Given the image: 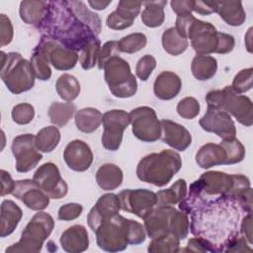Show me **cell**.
Listing matches in <instances>:
<instances>
[{
  "label": "cell",
  "instance_id": "cell-43",
  "mask_svg": "<svg viewBox=\"0 0 253 253\" xmlns=\"http://www.w3.org/2000/svg\"><path fill=\"white\" fill-rule=\"evenodd\" d=\"M100 49L101 45L99 39L90 42L87 45H85L82 48L79 54V62L83 69H91L98 63Z\"/></svg>",
  "mask_w": 253,
  "mask_h": 253
},
{
  "label": "cell",
  "instance_id": "cell-21",
  "mask_svg": "<svg viewBox=\"0 0 253 253\" xmlns=\"http://www.w3.org/2000/svg\"><path fill=\"white\" fill-rule=\"evenodd\" d=\"M120 210L121 204L118 195L108 193L101 196L87 215L89 227L94 232L105 219L119 213Z\"/></svg>",
  "mask_w": 253,
  "mask_h": 253
},
{
  "label": "cell",
  "instance_id": "cell-49",
  "mask_svg": "<svg viewBox=\"0 0 253 253\" xmlns=\"http://www.w3.org/2000/svg\"><path fill=\"white\" fill-rule=\"evenodd\" d=\"M82 211V205L77 203H68L59 208L57 212V218L63 221L73 220L81 215Z\"/></svg>",
  "mask_w": 253,
  "mask_h": 253
},
{
  "label": "cell",
  "instance_id": "cell-58",
  "mask_svg": "<svg viewBox=\"0 0 253 253\" xmlns=\"http://www.w3.org/2000/svg\"><path fill=\"white\" fill-rule=\"evenodd\" d=\"M112 3V1H107V2H104V1H88V4L91 6V8L95 9V10H104L106 9L110 4Z\"/></svg>",
  "mask_w": 253,
  "mask_h": 253
},
{
  "label": "cell",
  "instance_id": "cell-8",
  "mask_svg": "<svg viewBox=\"0 0 253 253\" xmlns=\"http://www.w3.org/2000/svg\"><path fill=\"white\" fill-rule=\"evenodd\" d=\"M103 70L105 81L115 97L129 98L136 93V78L131 73L128 62L120 55L107 60Z\"/></svg>",
  "mask_w": 253,
  "mask_h": 253
},
{
  "label": "cell",
  "instance_id": "cell-44",
  "mask_svg": "<svg viewBox=\"0 0 253 253\" xmlns=\"http://www.w3.org/2000/svg\"><path fill=\"white\" fill-rule=\"evenodd\" d=\"M170 233L178 237L180 240L185 239L190 231V221L188 214L181 211L175 210L170 219Z\"/></svg>",
  "mask_w": 253,
  "mask_h": 253
},
{
  "label": "cell",
  "instance_id": "cell-16",
  "mask_svg": "<svg viewBox=\"0 0 253 253\" xmlns=\"http://www.w3.org/2000/svg\"><path fill=\"white\" fill-rule=\"evenodd\" d=\"M33 180L50 199H61L68 192L66 182L62 179L57 166L52 162H46L41 165L36 170Z\"/></svg>",
  "mask_w": 253,
  "mask_h": 253
},
{
  "label": "cell",
  "instance_id": "cell-45",
  "mask_svg": "<svg viewBox=\"0 0 253 253\" xmlns=\"http://www.w3.org/2000/svg\"><path fill=\"white\" fill-rule=\"evenodd\" d=\"M176 110L183 119L192 120L200 113V103L194 97H185L179 101Z\"/></svg>",
  "mask_w": 253,
  "mask_h": 253
},
{
  "label": "cell",
  "instance_id": "cell-41",
  "mask_svg": "<svg viewBox=\"0 0 253 253\" xmlns=\"http://www.w3.org/2000/svg\"><path fill=\"white\" fill-rule=\"evenodd\" d=\"M147 43L146 36L142 33H132L118 42V47L121 52L134 53L145 47Z\"/></svg>",
  "mask_w": 253,
  "mask_h": 253
},
{
  "label": "cell",
  "instance_id": "cell-53",
  "mask_svg": "<svg viewBox=\"0 0 253 253\" xmlns=\"http://www.w3.org/2000/svg\"><path fill=\"white\" fill-rule=\"evenodd\" d=\"M179 251H192V252H211L210 244L200 238V237H194L191 238L188 241L187 247L185 249H179ZM178 251V252H179Z\"/></svg>",
  "mask_w": 253,
  "mask_h": 253
},
{
  "label": "cell",
  "instance_id": "cell-36",
  "mask_svg": "<svg viewBox=\"0 0 253 253\" xmlns=\"http://www.w3.org/2000/svg\"><path fill=\"white\" fill-rule=\"evenodd\" d=\"M189 45L188 40L183 38L175 29L171 27L162 34V46L164 50L174 56L182 54Z\"/></svg>",
  "mask_w": 253,
  "mask_h": 253
},
{
  "label": "cell",
  "instance_id": "cell-1",
  "mask_svg": "<svg viewBox=\"0 0 253 253\" xmlns=\"http://www.w3.org/2000/svg\"><path fill=\"white\" fill-rule=\"evenodd\" d=\"M179 210L191 214V232L206 240L211 252H224L228 244L240 235L238 222L244 211L237 200L227 194L211 197L186 195L179 203Z\"/></svg>",
  "mask_w": 253,
  "mask_h": 253
},
{
  "label": "cell",
  "instance_id": "cell-22",
  "mask_svg": "<svg viewBox=\"0 0 253 253\" xmlns=\"http://www.w3.org/2000/svg\"><path fill=\"white\" fill-rule=\"evenodd\" d=\"M142 2L122 0L118 3L117 9L107 17V27L112 30H125L132 26L138 16Z\"/></svg>",
  "mask_w": 253,
  "mask_h": 253
},
{
  "label": "cell",
  "instance_id": "cell-12",
  "mask_svg": "<svg viewBox=\"0 0 253 253\" xmlns=\"http://www.w3.org/2000/svg\"><path fill=\"white\" fill-rule=\"evenodd\" d=\"M12 153L15 157V168L20 173H27L34 169L42 160V155L35 143V135L20 134L13 139Z\"/></svg>",
  "mask_w": 253,
  "mask_h": 253
},
{
  "label": "cell",
  "instance_id": "cell-15",
  "mask_svg": "<svg viewBox=\"0 0 253 253\" xmlns=\"http://www.w3.org/2000/svg\"><path fill=\"white\" fill-rule=\"evenodd\" d=\"M36 48L45 54L49 63L57 70H70L76 65L79 59L76 51L61 45L45 36H42Z\"/></svg>",
  "mask_w": 253,
  "mask_h": 253
},
{
  "label": "cell",
  "instance_id": "cell-50",
  "mask_svg": "<svg viewBox=\"0 0 253 253\" xmlns=\"http://www.w3.org/2000/svg\"><path fill=\"white\" fill-rule=\"evenodd\" d=\"M120 55V50L118 47V42L116 41H109L103 44L100 49L99 57H98V67L99 69H103L104 64L110 58Z\"/></svg>",
  "mask_w": 253,
  "mask_h": 253
},
{
  "label": "cell",
  "instance_id": "cell-24",
  "mask_svg": "<svg viewBox=\"0 0 253 253\" xmlns=\"http://www.w3.org/2000/svg\"><path fill=\"white\" fill-rule=\"evenodd\" d=\"M59 240L62 249L68 253H80L89 247L87 229L80 224L68 227L62 232Z\"/></svg>",
  "mask_w": 253,
  "mask_h": 253
},
{
  "label": "cell",
  "instance_id": "cell-23",
  "mask_svg": "<svg viewBox=\"0 0 253 253\" xmlns=\"http://www.w3.org/2000/svg\"><path fill=\"white\" fill-rule=\"evenodd\" d=\"M161 139L175 150L185 151L192 143L190 131L182 125L170 120H161Z\"/></svg>",
  "mask_w": 253,
  "mask_h": 253
},
{
  "label": "cell",
  "instance_id": "cell-55",
  "mask_svg": "<svg viewBox=\"0 0 253 253\" xmlns=\"http://www.w3.org/2000/svg\"><path fill=\"white\" fill-rule=\"evenodd\" d=\"M172 10L177 14L180 15H187L192 14L193 12V0H181V1H171L170 2Z\"/></svg>",
  "mask_w": 253,
  "mask_h": 253
},
{
  "label": "cell",
  "instance_id": "cell-40",
  "mask_svg": "<svg viewBox=\"0 0 253 253\" xmlns=\"http://www.w3.org/2000/svg\"><path fill=\"white\" fill-rule=\"evenodd\" d=\"M30 61H31L35 76L38 79L42 81H46L50 78L51 69L49 66V61L45 56V54H43L41 50L35 47Z\"/></svg>",
  "mask_w": 253,
  "mask_h": 253
},
{
  "label": "cell",
  "instance_id": "cell-48",
  "mask_svg": "<svg viewBox=\"0 0 253 253\" xmlns=\"http://www.w3.org/2000/svg\"><path fill=\"white\" fill-rule=\"evenodd\" d=\"M155 67L156 59L150 54H145L137 61L135 67V74L141 81H146Z\"/></svg>",
  "mask_w": 253,
  "mask_h": 253
},
{
  "label": "cell",
  "instance_id": "cell-52",
  "mask_svg": "<svg viewBox=\"0 0 253 253\" xmlns=\"http://www.w3.org/2000/svg\"><path fill=\"white\" fill-rule=\"evenodd\" d=\"M234 45H235V41L231 35L217 32V44H216L215 53H219V54L228 53L232 51V49L234 48Z\"/></svg>",
  "mask_w": 253,
  "mask_h": 253
},
{
  "label": "cell",
  "instance_id": "cell-38",
  "mask_svg": "<svg viewBox=\"0 0 253 253\" xmlns=\"http://www.w3.org/2000/svg\"><path fill=\"white\" fill-rule=\"evenodd\" d=\"M76 111V106L71 102H53L48 108V117L55 126H64Z\"/></svg>",
  "mask_w": 253,
  "mask_h": 253
},
{
  "label": "cell",
  "instance_id": "cell-39",
  "mask_svg": "<svg viewBox=\"0 0 253 253\" xmlns=\"http://www.w3.org/2000/svg\"><path fill=\"white\" fill-rule=\"evenodd\" d=\"M180 247V239L172 233L153 238L148 245V252L151 253H172L178 252Z\"/></svg>",
  "mask_w": 253,
  "mask_h": 253
},
{
  "label": "cell",
  "instance_id": "cell-31",
  "mask_svg": "<svg viewBox=\"0 0 253 253\" xmlns=\"http://www.w3.org/2000/svg\"><path fill=\"white\" fill-rule=\"evenodd\" d=\"M191 70L194 77L200 81L211 79L217 70V61L213 56L197 54L191 64Z\"/></svg>",
  "mask_w": 253,
  "mask_h": 253
},
{
  "label": "cell",
  "instance_id": "cell-34",
  "mask_svg": "<svg viewBox=\"0 0 253 253\" xmlns=\"http://www.w3.org/2000/svg\"><path fill=\"white\" fill-rule=\"evenodd\" d=\"M187 195V184L184 179H178L170 188L161 190L156 193V206L173 207L179 204Z\"/></svg>",
  "mask_w": 253,
  "mask_h": 253
},
{
  "label": "cell",
  "instance_id": "cell-25",
  "mask_svg": "<svg viewBox=\"0 0 253 253\" xmlns=\"http://www.w3.org/2000/svg\"><path fill=\"white\" fill-rule=\"evenodd\" d=\"M182 88L181 78L172 71H163L155 79L153 91L160 100H171L175 98Z\"/></svg>",
  "mask_w": 253,
  "mask_h": 253
},
{
  "label": "cell",
  "instance_id": "cell-7",
  "mask_svg": "<svg viewBox=\"0 0 253 253\" xmlns=\"http://www.w3.org/2000/svg\"><path fill=\"white\" fill-rule=\"evenodd\" d=\"M53 227L54 220L52 216L40 211L26 225L20 240L7 247L5 252H40Z\"/></svg>",
  "mask_w": 253,
  "mask_h": 253
},
{
  "label": "cell",
  "instance_id": "cell-28",
  "mask_svg": "<svg viewBox=\"0 0 253 253\" xmlns=\"http://www.w3.org/2000/svg\"><path fill=\"white\" fill-rule=\"evenodd\" d=\"M198 166L203 169H209L212 166L225 165L226 154L220 144L206 143L196 153L195 156Z\"/></svg>",
  "mask_w": 253,
  "mask_h": 253
},
{
  "label": "cell",
  "instance_id": "cell-30",
  "mask_svg": "<svg viewBox=\"0 0 253 253\" xmlns=\"http://www.w3.org/2000/svg\"><path fill=\"white\" fill-rule=\"evenodd\" d=\"M102 113L95 108H83L75 113L76 127L85 133L95 131L102 124Z\"/></svg>",
  "mask_w": 253,
  "mask_h": 253
},
{
  "label": "cell",
  "instance_id": "cell-14",
  "mask_svg": "<svg viewBox=\"0 0 253 253\" xmlns=\"http://www.w3.org/2000/svg\"><path fill=\"white\" fill-rule=\"evenodd\" d=\"M222 102L220 110L233 116L238 123L245 126L253 124V105L249 97L236 93L231 86L222 89Z\"/></svg>",
  "mask_w": 253,
  "mask_h": 253
},
{
  "label": "cell",
  "instance_id": "cell-29",
  "mask_svg": "<svg viewBox=\"0 0 253 253\" xmlns=\"http://www.w3.org/2000/svg\"><path fill=\"white\" fill-rule=\"evenodd\" d=\"M123 171L116 164H103L96 173V181L98 186L105 191H112L122 185Z\"/></svg>",
  "mask_w": 253,
  "mask_h": 253
},
{
  "label": "cell",
  "instance_id": "cell-51",
  "mask_svg": "<svg viewBox=\"0 0 253 253\" xmlns=\"http://www.w3.org/2000/svg\"><path fill=\"white\" fill-rule=\"evenodd\" d=\"M13 26L11 20L5 15L0 14V44L1 46L9 44L13 40Z\"/></svg>",
  "mask_w": 253,
  "mask_h": 253
},
{
  "label": "cell",
  "instance_id": "cell-57",
  "mask_svg": "<svg viewBox=\"0 0 253 253\" xmlns=\"http://www.w3.org/2000/svg\"><path fill=\"white\" fill-rule=\"evenodd\" d=\"M1 173V181H2V190H1V196L4 197L6 195L12 194V192L14 191L15 188V184L16 182L13 181L10 173H8L7 171H5L4 169H2L0 171Z\"/></svg>",
  "mask_w": 253,
  "mask_h": 253
},
{
  "label": "cell",
  "instance_id": "cell-42",
  "mask_svg": "<svg viewBox=\"0 0 253 253\" xmlns=\"http://www.w3.org/2000/svg\"><path fill=\"white\" fill-rule=\"evenodd\" d=\"M226 154L225 165H231L241 162L245 157V148L236 137L228 140H222L219 143Z\"/></svg>",
  "mask_w": 253,
  "mask_h": 253
},
{
  "label": "cell",
  "instance_id": "cell-11",
  "mask_svg": "<svg viewBox=\"0 0 253 253\" xmlns=\"http://www.w3.org/2000/svg\"><path fill=\"white\" fill-rule=\"evenodd\" d=\"M102 145L105 149L116 151L120 148L125 129L130 124L129 113L124 110H111L103 114Z\"/></svg>",
  "mask_w": 253,
  "mask_h": 253
},
{
  "label": "cell",
  "instance_id": "cell-18",
  "mask_svg": "<svg viewBox=\"0 0 253 253\" xmlns=\"http://www.w3.org/2000/svg\"><path fill=\"white\" fill-rule=\"evenodd\" d=\"M12 195L33 211H42L49 205L48 195L31 179L16 181Z\"/></svg>",
  "mask_w": 253,
  "mask_h": 253
},
{
  "label": "cell",
  "instance_id": "cell-2",
  "mask_svg": "<svg viewBox=\"0 0 253 253\" xmlns=\"http://www.w3.org/2000/svg\"><path fill=\"white\" fill-rule=\"evenodd\" d=\"M42 36L76 52L101 33V19L83 1H45L44 16L37 27Z\"/></svg>",
  "mask_w": 253,
  "mask_h": 253
},
{
  "label": "cell",
  "instance_id": "cell-5",
  "mask_svg": "<svg viewBox=\"0 0 253 253\" xmlns=\"http://www.w3.org/2000/svg\"><path fill=\"white\" fill-rule=\"evenodd\" d=\"M175 29L183 38L190 40L197 54L209 55L215 52L217 31L212 24L201 21L192 14H187L177 16Z\"/></svg>",
  "mask_w": 253,
  "mask_h": 253
},
{
  "label": "cell",
  "instance_id": "cell-3",
  "mask_svg": "<svg viewBox=\"0 0 253 253\" xmlns=\"http://www.w3.org/2000/svg\"><path fill=\"white\" fill-rule=\"evenodd\" d=\"M94 232L97 245L108 252L123 251L128 245H139L146 239V231L141 223L120 213L105 219Z\"/></svg>",
  "mask_w": 253,
  "mask_h": 253
},
{
  "label": "cell",
  "instance_id": "cell-26",
  "mask_svg": "<svg viewBox=\"0 0 253 253\" xmlns=\"http://www.w3.org/2000/svg\"><path fill=\"white\" fill-rule=\"evenodd\" d=\"M23 211L18 205L11 200H4L1 204V218H0V237L4 238L14 232L18 226Z\"/></svg>",
  "mask_w": 253,
  "mask_h": 253
},
{
  "label": "cell",
  "instance_id": "cell-20",
  "mask_svg": "<svg viewBox=\"0 0 253 253\" xmlns=\"http://www.w3.org/2000/svg\"><path fill=\"white\" fill-rule=\"evenodd\" d=\"M63 158L68 168L76 172H84L93 162V153L85 141L74 139L65 146Z\"/></svg>",
  "mask_w": 253,
  "mask_h": 253
},
{
  "label": "cell",
  "instance_id": "cell-46",
  "mask_svg": "<svg viewBox=\"0 0 253 253\" xmlns=\"http://www.w3.org/2000/svg\"><path fill=\"white\" fill-rule=\"evenodd\" d=\"M253 69L252 67L240 70L233 78L231 88L238 94H243L252 88Z\"/></svg>",
  "mask_w": 253,
  "mask_h": 253
},
{
  "label": "cell",
  "instance_id": "cell-4",
  "mask_svg": "<svg viewBox=\"0 0 253 253\" xmlns=\"http://www.w3.org/2000/svg\"><path fill=\"white\" fill-rule=\"evenodd\" d=\"M181 167L180 154L174 150L164 149L159 153L144 156L137 164L136 176L142 182L163 187L172 180Z\"/></svg>",
  "mask_w": 253,
  "mask_h": 253
},
{
  "label": "cell",
  "instance_id": "cell-56",
  "mask_svg": "<svg viewBox=\"0 0 253 253\" xmlns=\"http://www.w3.org/2000/svg\"><path fill=\"white\" fill-rule=\"evenodd\" d=\"M193 12L201 15H210L215 13L214 1H194Z\"/></svg>",
  "mask_w": 253,
  "mask_h": 253
},
{
  "label": "cell",
  "instance_id": "cell-54",
  "mask_svg": "<svg viewBox=\"0 0 253 253\" xmlns=\"http://www.w3.org/2000/svg\"><path fill=\"white\" fill-rule=\"evenodd\" d=\"M239 233L247 240V242L250 245L252 244V213L251 212L245 213V215L243 216L240 223Z\"/></svg>",
  "mask_w": 253,
  "mask_h": 253
},
{
  "label": "cell",
  "instance_id": "cell-10",
  "mask_svg": "<svg viewBox=\"0 0 253 253\" xmlns=\"http://www.w3.org/2000/svg\"><path fill=\"white\" fill-rule=\"evenodd\" d=\"M233 185L232 174L219 171H209L190 185L187 196L191 197H211L226 195Z\"/></svg>",
  "mask_w": 253,
  "mask_h": 253
},
{
  "label": "cell",
  "instance_id": "cell-6",
  "mask_svg": "<svg viewBox=\"0 0 253 253\" xmlns=\"http://www.w3.org/2000/svg\"><path fill=\"white\" fill-rule=\"evenodd\" d=\"M1 79L13 94L31 90L35 85V73L31 61L18 52L0 51Z\"/></svg>",
  "mask_w": 253,
  "mask_h": 253
},
{
  "label": "cell",
  "instance_id": "cell-27",
  "mask_svg": "<svg viewBox=\"0 0 253 253\" xmlns=\"http://www.w3.org/2000/svg\"><path fill=\"white\" fill-rule=\"evenodd\" d=\"M215 13L229 26H241L246 20V13L241 1H214Z\"/></svg>",
  "mask_w": 253,
  "mask_h": 253
},
{
  "label": "cell",
  "instance_id": "cell-19",
  "mask_svg": "<svg viewBox=\"0 0 253 253\" xmlns=\"http://www.w3.org/2000/svg\"><path fill=\"white\" fill-rule=\"evenodd\" d=\"M176 209L170 206H155L145 216L144 228L149 238H157L170 233V219Z\"/></svg>",
  "mask_w": 253,
  "mask_h": 253
},
{
  "label": "cell",
  "instance_id": "cell-32",
  "mask_svg": "<svg viewBox=\"0 0 253 253\" xmlns=\"http://www.w3.org/2000/svg\"><path fill=\"white\" fill-rule=\"evenodd\" d=\"M45 12V1L24 0L20 3L19 14L21 20L28 25L38 27Z\"/></svg>",
  "mask_w": 253,
  "mask_h": 253
},
{
  "label": "cell",
  "instance_id": "cell-47",
  "mask_svg": "<svg viewBox=\"0 0 253 253\" xmlns=\"http://www.w3.org/2000/svg\"><path fill=\"white\" fill-rule=\"evenodd\" d=\"M12 120L18 125H28L35 117V109L29 103H21L13 107L11 112Z\"/></svg>",
  "mask_w": 253,
  "mask_h": 253
},
{
  "label": "cell",
  "instance_id": "cell-17",
  "mask_svg": "<svg viewBox=\"0 0 253 253\" xmlns=\"http://www.w3.org/2000/svg\"><path fill=\"white\" fill-rule=\"evenodd\" d=\"M199 124L204 130L216 134L222 140L232 139L236 135V126L231 116L222 110L208 108Z\"/></svg>",
  "mask_w": 253,
  "mask_h": 253
},
{
  "label": "cell",
  "instance_id": "cell-59",
  "mask_svg": "<svg viewBox=\"0 0 253 253\" xmlns=\"http://www.w3.org/2000/svg\"><path fill=\"white\" fill-rule=\"evenodd\" d=\"M251 34H252V28H249L247 35L245 36V42H246V47L249 52H252V46H251Z\"/></svg>",
  "mask_w": 253,
  "mask_h": 253
},
{
  "label": "cell",
  "instance_id": "cell-13",
  "mask_svg": "<svg viewBox=\"0 0 253 253\" xmlns=\"http://www.w3.org/2000/svg\"><path fill=\"white\" fill-rule=\"evenodd\" d=\"M118 197L121 210L135 214L142 219L145 214L157 205L156 193L147 189L123 190L119 193Z\"/></svg>",
  "mask_w": 253,
  "mask_h": 253
},
{
  "label": "cell",
  "instance_id": "cell-37",
  "mask_svg": "<svg viewBox=\"0 0 253 253\" xmlns=\"http://www.w3.org/2000/svg\"><path fill=\"white\" fill-rule=\"evenodd\" d=\"M55 89L63 101L72 102L80 93V83L75 76L64 73L58 77L55 84Z\"/></svg>",
  "mask_w": 253,
  "mask_h": 253
},
{
  "label": "cell",
  "instance_id": "cell-33",
  "mask_svg": "<svg viewBox=\"0 0 253 253\" xmlns=\"http://www.w3.org/2000/svg\"><path fill=\"white\" fill-rule=\"evenodd\" d=\"M167 1H146L142 2L144 9L141 13V21L148 28L160 27L164 20V7Z\"/></svg>",
  "mask_w": 253,
  "mask_h": 253
},
{
  "label": "cell",
  "instance_id": "cell-9",
  "mask_svg": "<svg viewBox=\"0 0 253 253\" xmlns=\"http://www.w3.org/2000/svg\"><path fill=\"white\" fill-rule=\"evenodd\" d=\"M133 135L143 142H154L161 137V124L154 109L142 106L129 113Z\"/></svg>",
  "mask_w": 253,
  "mask_h": 253
},
{
  "label": "cell",
  "instance_id": "cell-35",
  "mask_svg": "<svg viewBox=\"0 0 253 253\" xmlns=\"http://www.w3.org/2000/svg\"><path fill=\"white\" fill-rule=\"evenodd\" d=\"M60 141V131L55 126H44L35 135V143L41 152H51Z\"/></svg>",
  "mask_w": 253,
  "mask_h": 253
}]
</instances>
